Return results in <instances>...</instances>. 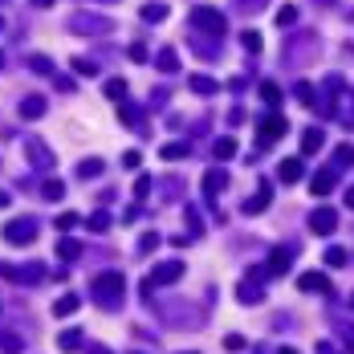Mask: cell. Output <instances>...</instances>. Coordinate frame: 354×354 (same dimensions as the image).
Segmentation results:
<instances>
[{
	"mask_svg": "<svg viewBox=\"0 0 354 354\" xmlns=\"http://www.w3.org/2000/svg\"><path fill=\"white\" fill-rule=\"evenodd\" d=\"M123 293H127V277H123V273L110 269V273H98V277H94V298H98L102 306H118Z\"/></svg>",
	"mask_w": 354,
	"mask_h": 354,
	"instance_id": "cell-1",
	"label": "cell"
},
{
	"mask_svg": "<svg viewBox=\"0 0 354 354\" xmlns=\"http://www.w3.org/2000/svg\"><path fill=\"white\" fill-rule=\"evenodd\" d=\"M191 25H196L200 33H208V37H224V33H228L224 12L212 8V4H196V8H191Z\"/></svg>",
	"mask_w": 354,
	"mask_h": 354,
	"instance_id": "cell-2",
	"label": "cell"
},
{
	"mask_svg": "<svg viewBox=\"0 0 354 354\" xmlns=\"http://www.w3.org/2000/svg\"><path fill=\"white\" fill-rule=\"evenodd\" d=\"M4 240H8V244H33V240H37V220H33V216L8 220L4 224Z\"/></svg>",
	"mask_w": 354,
	"mask_h": 354,
	"instance_id": "cell-3",
	"label": "cell"
},
{
	"mask_svg": "<svg viewBox=\"0 0 354 354\" xmlns=\"http://www.w3.org/2000/svg\"><path fill=\"white\" fill-rule=\"evenodd\" d=\"M114 25L106 17H94V12H74L70 17V33H82V37H94V33H110Z\"/></svg>",
	"mask_w": 354,
	"mask_h": 354,
	"instance_id": "cell-4",
	"label": "cell"
},
{
	"mask_svg": "<svg viewBox=\"0 0 354 354\" xmlns=\"http://www.w3.org/2000/svg\"><path fill=\"white\" fill-rule=\"evenodd\" d=\"M179 277H183V261H163V265L151 269L147 289H151V285H171V281H179Z\"/></svg>",
	"mask_w": 354,
	"mask_h": 354,
	"instance_id": "cell-5",
	"label": "cell"
},
{
	"mask_svg": "<svg viewBox=\"0 0 354 354\" xmlns=\"http://www.w3.org/2000/svg\"><path fill=\"white\" fill-rule=\"evenodd\" d=\"M281 134H285V118H281V114L261 118V127H257V147H273Z\"/></svg>",
	"mask_w": 354,
	"mask_h": 354,
	"instance_id": "cell-6",
	"label": "cell"
},
{
	"mask_svg": "<svg viewBox=\"0 0 354 354\" xmlns=\"http://www.w3.org/2000/svg\"><path fill=\"white\" fill-rule=\"evenodd\" d=\"M310 228L317 232V236H330V232L338 228V212H334V208H313L310 212Z\"/></svg>",
	"mask_w": 354,
	"mask_h": 354,
	"instance_id": "cell-7",
	"label": "cell"
},
{
	"mask_svg": "<svg viewBox=\"0 0 354 354\" xmlns=\"http://www.w3.org/2000/svg\"><path fill=\"white\" fill-rule=\"evenodd\" d=\"M25 151H29L33 167H41V171H49V167H53V151L45 147L41 138H29V143H25Z\"/></svg>",
	"mask_w": 354,
	"mask_h": 354,
	"instance_id": "cell-8",
	"label": "cell"
},
{
	"mask_svg": "<svg viewBox=\"0 0 354 354\" xmlns=\"http://www.w3.org/2000/svg\"><path fill=\"white\" fill-rule=\"evenodd\" d=\"M298 289H306V293H330V277L326 273H302Z\"/></svg>",
	"mask_w": 354,
	"mask_h": 354,
	"instance_id": "cell-9",
	"label": "cell"
},
{
	"mask_svg": "<svg viewBox=\"0 0 354 354\" xmlns=\"http://www.w3.org/2000/svg\"><path fill=\"white\" fill-rule=\"evenodd\" d=\"M277 176H281V183H298V179L306 176V163H302V159H285Z\"/></svg>",
	"mask_w": 354,
	"mask_h": 354,
	"instance_id": "cell-10",
	"label": "cell"
},
{
	"mask_svg": "<svg viewBox=\"0 0 354 354\" xmlns=\"http://www.w3.org/2000/svg\"><path fill=\"white\" fill-rule=\"evenodd\" d=\"M41 114H45V98L41 94H29L21 102V118H41Z\"/></svg>",
	"mask_w": 354,
	"mask_h": 354,
	"instance_id": "cell-11",
	"label": "cell"
},
{
	"mask_svg": "<svg viewBox=\"0 0 354 354\" xmlns=\"http://www.w3.org/2000/svg\"><path fill=\"white\" fill-rule=\"evenodd\" d=\"M224 183H228V171H224V167H212V171L204 176V191L216 196V191H224Z\"/></svg>",
	"mask_w": 354,
	"mask_h": 354,
	"instance_id": "cell-12",
	"label": "cell"
},
{
	"mask_svg": "<svg viewBox=\"0 0 354 354\" xmlns=\"http://www.w3.org/2000/svg\"><path fill=\"white\" fill-rule=\"evenodd\" d=\"M57 257H61V261H78V257H82V244H78L74 236H61V240H57Z\"/></svg>",
	"mask_w": 354,
	"mask_h": 354,
	"instance_id": "cell-13",
	"label": "cell"
},
{
	"mask_svg": "<svg viewBox=\"0 0 354 354\" xmlns=\"http://www.w3.org/2000/svg\"><path fill=\"white\" fill-rule=\"evenodd\" d=\"M269 200H273V196H269V183H265V187H261L253 200H244V216H257V212H265Z\"/></svg>",
	"mask_w": 354,
	"mask_h": 354,
	"instance_id": "cell-14",
	"label": "cell"
},
{
	"mask_svg": "<svg viewBox=\"0 0 354 354\" xmlns=\"http://www.w3.org/2000/svg\"><path fill=\"white\" fill-rule=\"evenodd\" d=\"M322 143H326V134L317 131V127H310V131L302 134V155H313V151H322Z\"/></svg>",
	"mask_w": 354,
	"mask_h": 354,
	"instance_id": "cell-15",
	"label": "cell"
},
{
	"mask_svg": "<svg viewBox=\"0 0 354 354\" xmlns=\"http://www.w3.org/2000/svg\"><path fill=\"white\" fill-rule=\"evenodd\" d=\"M289 257H293V253H289L285 244L273 249V253H269V273H285V269H289Z\"/></svg>",
	"mask_w": 354,
	"mask_h": 354,
	"instance_id": "cell-16",
	"label": "cell"
},
{
	"mask_svg": "<svg viewBox=\"0 0 354 354\" xmlns=\"http://www.w3.org/2000/svg\"><path fill=\"white\" fill-rule=\"evenodd\" d=\"M143 21H147V25H159V21H167V4H163V0H155V4H143Z\"/></svg>",
	"mask_w": 354,
	"mask_h": 354,
	"instance_id": "cell-17",
	"label": "cell"
},
{
	"mask_svg": "<svg viewBox=\"0 0 354 354\" xmlns=\"http://www.w3.org/2000/svg\"><path fill=\"white\" fill-rule=\"evenodd\" d=\"M78 306H82V298L65 293V298H57V302H53V313H57V317H70V313H78Z\"/></svg>",
	"mask_w": 354,
	"mask_h": 354,
	"instance_id": "cell-18",
	"label": "cell"
},
{
	"mask_svg": "<svg viewBox=\"0 0 354 354\" xmlns=\"http://www.w3.org/2000/svg\"><path fill=\"white\" fill-rule=\"evenodd\" d=\"M334 183H338L334 171H317V176H313V196H330V191H334Z\"/></svg>",
	"mask_w": 354,
	"mask_h": 354,
	"instance_id": "cell-19",
	"label": "cell"
},
{
	"mask_svg": "<svg viewBox=\"0 0 354 354\" xmlns=\"http://www.w3.org/2000/svg\"><path fill=\"white\" fill-rule=\"evenodd\" d=\"M187 86L196 90V94H216V78H208V74H191V82H187Z\"/></svg>",
	"mask_w": 354,
	"mask_h": 354,
	"instance_id": "cell-20",
	"label": "cell"
},
{
	"mask_svg": "<svg viewBox=\"0 0 354 354\" xmlns=\"http://www.w3.org/2000/svg\"><path fill=\"white\" fill-rule=\"evenodd\" d=\"M155 65H159L163 74H176V70H179V57H176V49H159V57H155Z\"/></svg>",
	"mask_w": 354,
	"mask_h": 354,
	"instance_id": "cell-21",
	"label": "cell"
},
{
	"mask_svg": "<svg viewBox=\"0 0 354 354\" xmlns=\"http://www.w3.org/2000/svg\"><path fill=\"white\" fill-rule=\"evenodd\" d=\"M65 196V183L61 179H45V187H41V200H49V204H57Z\"/></svg>",
	"mask_w": 354,
	"mask_h": 354,
	"instance_id": "cell-22",
	"label": "cell"
},
{
	"mask_svg": "<svg viewBox=\"0 0 354 354\" xmlns=\"http://www.w3.org/2000/svg\"><path fill=\"white\" fill-rule=\"evenodd\" d=\"M159 155H163V159H187V155H191V147H187V143H163V147H159Z\"/></svg>",
	"mask_w": 354,
	"mask_h": 354,
	"instance_id": "cell-23",
	"label": "cell"
},
{
	"mask_svg": "<svg viewBox=\"0 0 354 354\" xmlns=\"http://www.w3.org/2000/svg\"><path fill=\"white\" fill-rule=\"evenodd\" d=\"M106 98H114V102H123V98H127V78H110V82H106Z\"/></svg>",
	"mask_w": 354,
	"mask_h": 354,
	"instance_id": "cell-24",
	"label": "cell"
},
{
	"mask_svg": "<svg viewBox=\"0 0 354 354\" xmlns=\"http://www.w3.org/2000/svg\"><path fill=\"white\" fill-rule=\"evenodd\" d=\"M118 118H123L127 127H138V123H143V114H138V106H131V102H123V106H118Z\"/></svg>",
	"mask_w": 354,
	"mask_h": 354,
	"instance_id": "cell-25",
	"label": "cell"
},
{
	"mask_svg": "<svg viewBox=\"0 0 354 354\" xmlns=\"http://www.w3.org/2000/svg\"><path fill=\"white\" fill-rule=\"evenodd\" d=\"M212 151H216V159H232V155H236V138H228V134H224V138H216V147H212Z\"/></svg>",
	"mask_w": 354,
	"mask_h": 354,
	"instance_id": "cell-26",
	"label": "cell"
},
{
	"mask_svg": "<svg viewBox=\"0 0 354 354\" xmlns=\"http://www.w3.org/2000/svg\"><path fill=\"white\" fill-rule=\"evenodd\" d=\"M57 346H61V351H78V346H82V330H65V334L57 338Z\"/></svg>",
	"mask_w": 354,
	"mask_h": 354,
	"instance_id": "cell-27",
	"label": "cell"
},
{
	"mask_svg": "<svg viewBox=\"0 0 354 354\" xmlns=\"http://www.w3.org/2000/svg\"><path fill=\"white\" fill-rule=\"evenodd\" d=\"M240 45H244L249 53H261V33H257V29H244V33H240Z\"/></svg>",
	"mask_w": 354,
	"mask_h": 354,
	"instance_id": "cell-28",
	"label": "cell"
},
{
	"mask_svg": "<svg viewBox=\"0 0 354 354\" xmlns=\"http://www.w3.org/2000/svg\"><path fill=\"white\" fill-rule=\"evenodd\" d=\"M78 176H82V179H94V176H102V159H82V167H78Z\"/></svg>",
	"mask_w": 354,
	"mask_h": 354,
	"instance_id": "cell-29",
	"label": "cell"
},
{
	"mask_svg": "<svg viewBox=\"0 0 354 354\" xmlns=\"http://www.w3.org/2000/svg\"><path fill=\"white\" fill-rule=\"evenodd\" d=\"M70 65H74V70H78V74H82V78H94V74H98V65H94V61H90V57H74V61H70Z\"/></svg>",
	"mask_w": 354,
	"mask_h": 354,
	"instance_id": "cell-30",
	"label": "cell"
},
{
	"mask_svg": "<svg viewBox=\"0 0 354 354\" xmlns=\"http://www.w3.org/2000/svg\"><path fill=\"white\" fill-rule=\"evenodd\" d=\"M0 354H21V338L17 334H0Z\"/></svg>",
	"mask_w": 354,
	"mask_h": 354,
	"instance_id": "cell-31",
	"label": "cell"
},
{
	"mask_svg": "<svg viewBox=\"0 0 354 354\" xmlns=\"http://www.w3.org/2000/svg\"><path fill=\"white\" fill-rule=\"evenodd\" d=\"M29 70H33V74H53V61L37 53V57H29Z\"/></svg>",
	"mask_w": 354,
	"mask_h": 354,
	"instance_id": "cell-32",
	"label": "cell"
},
{
	"mask_svg": "<svg viewBox=\"0 0 354 354\" xmlns=\"http://www.w3.org/2000/svg\"><path fill=\"white\" fill-rule=\"evenodd\" d=\"M261 98H265V106H277V102H281V90L273 86V82H265V86H261Z\"/></svg>",
	"mask_w": 354,
	"mask_h": 354,
	"instance_id": "cell-33",
	"label": "cell"
},
{
	"mask_svg": "<svg viewBox=\"0 0 354 354\" xmlns=\"http://www.w3.org/2000/svg\"><path fill=\"white\" fill-rule=\"evenodd\" d=\"M293 21H298V8H293V4H285V8L277 12V25L285 29V25H293Z\"/></svg>",
	"mask_w": 354,
	"mask_h": 354,
	"instance_id": "cell-34",
	"label": "cell"
},
{
	"mask_svg": "<svg viewBox=\"0 0 354 354\" xmlns=\"http://www.w3.org/2000/svg\"><path fill=\"white\" fill-rule=\"evenodd\" d=\"M90 228H94V232H106V228H110V216H106V212H94V216H90Z\"/></svg>",
	"mask_w": 354,
	"mask_h": 354,
	"instance_id": "cell-35",
	"label": "cell"
},
{
	"mask_svg": "<svg viewBox=\"0 0 354 354\" xmlns=\"http://www.w3.org/2000/svg\"><path fill=\"white\" fill-rule=\"evenodd\" d=\"M74 224H78V212H61V216H57V228H61V232H70Z\"/></svg>",
	"mask_w": 354,
	"mask_h": 354,
	"instance_id": "cell-36",
	"label": "cell"
},
{
	"mask_svg": "<svg viewBox=\"0 0 354 354\" xmlns=\"http://www.w3.org/2000/svg\"><path fill=\"white\" fill-rule=\"evenodd\" d=\"M326 261L330 265H346V249H326Z\"/></svg>",
	"mask_w": 354,
	"mask_h": 354,
	"instance_id": "cell-37",
	"label": "cell"
},
{
	"mask_svg": "<svg viewBox=\"0 0 354 354\" xmlns=\"http://www.w3.org/2000/svg\"><path fill=\"white\" fill-rule=\"evenodd\" d=\"M147 191H151V176H138V179H134V196H138V200H143V196H147Z\"/></svg>",
	"mask_w": 354,
	"mask_h": 354,
	"instance_id": "cell-38",
	"label": "cell"
},
{
	"mask_svg": "<svg viewBox=\"0 0 354 354\" xmlns=\"http://www.w3.org/2000/svg\"><path fill=\"white\" fill-rule=\"evenodd\" d=\"M155 244H159V232H147V236H143V240H138V249H143V253H151V249H155Z\"/></svg>",
	"mask_w": 354,
	"mask_h": 354,
	"instance_id": "cell-39",
	"label": "cell"
},
{
	"mask_svg": "<svg viewBox=\"0 0 354 354\" xmlns=\"http://www.w3.org/2000/svg\"><path fill=\"white\" fill-rule=\"evenodd\" d=\"M224 351H244V338H240V334H228V338H224Z\"/></svg>",
	"mask_w": 354,
	"mask_h": 354,
	"instance_id": "cell-40",
	"label": "cell"
},
{
	"mask_svg": "<svg viewBox=\"0 0 354 354\" xmlns=\"http://www.w3.org/2000/svg\"><path fill=\"white\" fill-rule=\"evenodd\" d=\"M138 163H143V155H138V151H127V155H123V167H138Z\"/></svg>",
	"mask_w": 354,
	"mask_h": 354,
	"instance_id": "cell-41",
	"label": "cell"
},
{
	"mask_svg": "<svg viewBox=\"0 0 354 354\" xmlns=\"http://www.w3.org/2000/svg\"><path fill=\"white\" fill-rule=\"evenodd\" d=\"M131 57H134V61H147V45L134 41V45H131Z\"/></svg>",
	"mask_w": 354,
	"mask_h": 354,
	"instance_id": "cell-42",
	"label": "cell"
},
{
	"mask_svg": "<svg viewBox=\"0 0 354 354\" xmlns=\"http://www.w3.org/2000/svg\"><path fill=\"white\" fill-rule=\"evenodd\" d=\"M317 354H338V351H334L330 342H322V346H317Z\"/></svg>",
	"mask_w": 354,
	"mask_h": 354,
	"instance_id": "cell-43",
	"label": "cell"
},
{
	"mask_svg": "<svg viewBox=\"0 0 354 354\" xmlns=\"http://www.w3.org/2000/svg\"><path fill=\"white\" fill-rule=\"evenodd\" d=\"M8 204H12V196H8V191H0V208H8Z\"/></svg>",
	"mask_w": 354,
	"mask_h": 354,
	"instance_id": "cell-44",
	"label": "cell"
},
{
	"mask_svg": "<svg viewBox=\"0 0 354 354\" xmlns=\"http://www.w3.org/2000/svg\"><path fill=\"white\" fill-rule=\"evenodd\" d=\"M33 4H37V8H49V4H57V0H33Z\"/></svg>",
	"mask_w": 354,
	"mask_h": 354,
	"instance_id": "cell-45",
	"label": "cell"
},
{
	"mask_svg": "<svg viewBox=\"0 0 354 354\" xmlns=\"http://www.w3.org/2000/svg\"><path fill=\"white\" fill-rule=\"evenodd\" d=\"M90 354H110L106 346H90Z\"/></svg>",
	"mask_w": 354,
	"mask_h": 354,
	"instance_id": "cell-46",
	"label": "cell"
},
{
	"mask_svg": "<svg viewBox=\"0 0 354 354\" xmlns=\"http://www.w3.org/2000/svg\"><path fill=\"white\" fill-rule=\"evenodd\" d=\"M346 208H354V187L346 191Z\"/></svg>",
	"mask_w": 354,
	"mask_h": 354,
	"instance_id": "cell-47",
	"label": "cell"
},
{
	"mask_svg": "<svg viewBox=\"0 0 354 354\" xmlns=\"http://www.w3.org/2000/svg\"><path fill=\"white\" fill-rule=\"evenodd\" d=\"M281 354H298V351H293V346H285V351H281Z\"/></svg>",
	"mask_w": 354,
	"mask_h": 354,
	"instance_id": "cell-48",
	"label": "cell"
},
{
	"mask_svg": "<svg viewBox=\"0 0 354 354\" xmlns=\"http://www.w3.org/2000/svg\"><path fill=\"white\" fill-rule=\"evenodd\" d=\"M0 33H4V17H0Z\"/></svg>",
	"mask_w": 354,
	"mask_h": 354,
	"instance_id": "cell-49",
	"label": "cell"
},
{
	"mask_svg": "<svg viewBox=\"0 0 354 354\" xmlns=\"http://www.w3.org/2000/svg\"><path fill=\"white\" fill-rule=\"evenodd\" d=\"M0 65H4V57H0Z\"/></svg>",
	"mask_w": 354,
	"mask_h": 354,
	"instance_id": "cell-50",
	"label": "cell"
},
{
	"mask_svg": "<svg viewBox=\"0 0 354 354\" xmlns=\"http://www.w3.org/2000/svg\"><path fill=\"white\" fill-rule=\"evenodd\" d=\"M106 4H114V0H106Z\"/></svg>",
	"mask_w": 354,
	"mask_h": 354,
	"instance_id": "cell-51",
	"label": "cell"
}]
</instances>
